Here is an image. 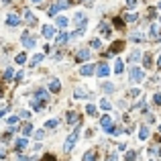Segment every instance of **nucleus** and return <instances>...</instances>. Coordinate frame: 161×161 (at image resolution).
Segmentation results:
<instances>
[{
    "instance_id": "obj_27",
    "label": "nucleus",
    "mask_w": 161,
    "mask_h": 161,
    "mask_svg": "<svg viewBox=\"0 0 161 161\" xmlns=\"http://www.w3.org/2000/svg\"><path fill=\"white\" fill-rule=\"evenodd\" d=\"M14 61H16V63H19V65H23L24 61H27V55H24V53H19V55H16V57H14Z\"/></svg>"
},
{
    "instance_id": "obj_19",
    "label": "nucleus",
    "mask_w": 161,
    "mask_h": 161,
    "mask_svg": "<svg viewBox=\"0 0 161 161\" xmlns=\"http://www.w3.org/2000/svg\"><path fill=\"white\" fill-rule=\"evenodd\" d=\"M139 139H141V141L149 139V128H147V127H141V133H139Z\"/></svg>"
},
{
    "instance_id": "obj_14",
    "label": "nucleus",
    "mask_w": 161,
    "mask_h": 161,
    "mask_svg": "<svg viewBox=\"0 0 161 161\" xmlns=\"http://www.w3.org/2000/svg\"><path fill=\"white\" fill-rule=\"evenodd\" d=\"M84 161H98V153H96V151H88V153L84 155Z\"/></svg>"
},
{
    "instance_id": "obj_44",
    "label": "nucleus",
    "mask_w": 161,
    "mask_h": 161,
    "mask_svg": "<svg viewBox=\"0 0 161 161\" xmlns=\"http://www.w3.org/2000/svg\"><path fill=\"white\" fill-rule=\"evenodd\" d=\"M153 98H155V104H161V94H155Z\"/></svg>"
},
{
    "instance_id": "obj_47",
    "label": "nucleus",
    "mask_w": 161,
    "mask_h": 161,
    "mask_svg": "<svg viewBox=\"0 0 161 161\" xmlns=\"http://www.w3.org/2000/svg\"><path fill=\"white\" fill-rule=\"evenodd\" d=\"M33 2H41V0H33Z\"/></svg>"
},
{
    "instance_id": "obj_7",
    "label": "nucleus",
    "mask_w": 161,
    "mask_h": 161,
    "mask_svg": "<svg viewBox=\"0 0 161 161\" xmlns=\"http://www.w3.org/2000/svg\"><path fill=\"white\" fill-rule=\"evenodd\" d=\"M6 24H8V27H16V24H21V16H19V14H8Z\"/></svg>"
},
{
    "instance_id": "obj_1",
    "label": "nucleus",
    "mask_w": 161,
    "mask_h": 161,
    "mask_svg": "<svg viewBox=\"0 0 161 161\" xmlns=\"http://www.w3.org/2000/svg\"><path fill=\"white\" fill-rule=\"evenodd\" d=\"M47 100H49V94H47L45 90H39V92L35 94V98H31V108H33V110H41V108L45 106Z\"/></svg>"
},
{
    "instance_id": "obj_20",
    "label": "nucleus",
    "mask_w": 161,
    "mask_h": 161,
    "mask_svg": "<svg viewBox=\"0 0 161 161\" xmlns=\"http://www.w3.org/2000/svg\"><path fill=\"white\" fill-rule=\"evenodd\" d=\"M78 118H80V116H78V112H68V122H69V125L78 122Z\"/></svg>"
},
{
    "instance_id": "obj_45",
    "label": "nucleus",
    "mask_w": 161,
    "mask_h": 161,
    "mask_svg": "<svg viewBox=\"0 0 161 161\" xmlns=\"http://www.w3.org/2000/svg\"><path fill=\"white\" fill-rule=\"evenodd\" d=\"M108 161H116V153H110L108 155Z\"/></svg>"
},
{
    "instance_id": "obj_8",
    "label": "nucleus",
    "mask_w": 161,
    "mask_h": 161,
    "mask_svg": "<svg viewBox=\"0 0 161 161\" xmlns=\"http://www.w3.org/2000/svg\"><path fill=\"white\" fill-rule=\"evenodd\" d=\"M53 35H55V29L51 24H43V37L45 39H53Z\"/></svg>"
},
{
    "instance_id": "obj_10",
    "label": "nucleus",
    "mask_w": 161,
    "mask_h": 161,
    "mask_svg": "<svg viewBox=\"0 0 161 161\" xmlns=\"http://www.w3.org/2000/svg\"><path fill=\"white\" fill-rule=\"evenodd\" d=\"M23 45L27 47V49H33V47H35V39L31 37V35L24 33V35H23Z\"/></svg>"
},
{
    "instance_id": "obj_24",
    "label": "nucleus",
    "mask_w": 161,
    "mask_h": 161,
    "mask_svg": "<svg viewBox=\"0 0 161 161\" xmlns=\"http://www.w3.org/2000/svg\"><path fill=\"white\" fill-rule=\"evenodd\" d=\"M100 33H102V37H110V27L108 24H100Z\"/></svg>"
},
{
    "instance_id": "obj_6",
    "label": "nucleus",
    "mask_w": 161,
    "mask_h": 161,
    "mask_svg": "<svg viewBox=\"0 0 161 161\" xmlns=\"http://www.w3.org/2000/svg\"><path fill=\"white\" fill-rule=\"evenodd\" d=\"M128 78H131L133 82H139V80H143V78H145V71H143L141 68H133L131 71H128Z\"/></svg>"
},
{
    "instance_id": "obj_34",
    "label": "nucleus",
    "mask_w": 161,
    "mask_h": 161,
    "mask_svg": "<svg viewBox=\"0 0 161 161\" xmlns=\"http://www.w3.org/2000/svg\"><path fill=\"white\" fill-rule=\"evenodd\" d=\"M12 76H14V69L12 68H8L6 71H4V78H6V80H12Z\"/></svg>"
},
{
    "instance_id": "obj_3",
    "label": "nucleus",
    "mask_w": 161,
    "mask_h": 161,
    "mask_svg": "<svg viewBox=\"0 0 161 161\" xmlns=\"http://www.w3.org/2000/svg\"><path fill=\"white\" fill-rule=\"evenodd\" d=\"M100 125L106 133H110V135H116V128H114V122H112V116H102V120H100Z\"/></svg>"
},
{
    "instance_id": "obj_42",
    "label": "nucleus",
    "mask_w": 161,
    "mask_h": 161,
    "mask_svg": "<svg viewBox=\"0 0 161 161\" xmlns=\"http://www.w3.org/2000/svg\"><path fill=\"white\" fill-rule=\"evenodd\" d=\"M6 110H8V106H2V108H0V118L6 114Z\"/></svg>"
},
{
    "instance_id": "obj_40",
    "label": "nucleus",
    "mask_w": 161,
    "mask_h": 161,
    "mask_svg": "<svg viewBox=\"0 0 161 161\" xmlns=\"http://www.w3.org/2000/svg\"><path fill=\"white\" fill-rule=\"evenodd\" d=\"M151 37H157V24L151 27Z\"/></svg>"
},
{
    "instance_id": "obj_23",
    "label": "nucleus",
    "mask_w": 161,
    "mask_h": 161,
    "mask_svg": "<svg viewBox=\"0 0 161 161\" xmlns=\"http://www.w3.org/2000/svg\"><path fill=\"white\" fill-rule=\"evenodd\" d=\"M41 61H43V53H37V55L31 57V65H37V63H41Z\"/></svg>"
},
{
    "instance_id": "obj_28",
    "label": "nucleus",
    "mask_w": 161,
    "mask_h": 161,
    "mask_svg": "<svg viewBox=\"0 0 161 161\" xmlns=\"http://www.w3.org/2000/svg\"><path fill=\"white\" fill-rule=\"evenodd\" d=\"M139 57H141V51H133V53H131V57H128V63H133V61H137Z\"/></svg>"
},
{
    "instance_id": "obj_22",
    "label": "nucleus",
    "mask_w": 161,
    "mask_h": 161,
    "mask_svg": "<svg viewBox=\"0 0 161 161\" xmlns=\"http://www.w3.org/2000/svg\"><path fill=\"white\" fill-rule=\"evenodd\" d=\"M68 39H69V35H68V33L57 35V45H63V43H68Z\"/></svg>"
},
{
    "instance_id": "obj_33",
    "label": "nucleus",
    "mask_w": 161,
    "mask_h": 161,
    "mask_svg": "<svg viewBox=\"0 0 161 161\" xmlns=\"http://www.w3.org/2000/svg\"><path fill=\"white\" fill-rule=\"evenodd\" d=\"M33 135H35L37 141H43V137H45V133H43V131H33Z\"/></svg>"
},
{
    "instance_id": "obj_11",
    "label": "nucleus",
    "mask_w": 161,
    "mask_h": 161,
    "mask_svg": "<svg viewBox=\"0 0 161 161\" xmlns=\"http://www.w3.org/2000/svg\"><path fill=\"white\" fill-rule=\"evenodd\" d=\"M94 68H96V65H92V63L82 65V68H80V73H82V76H92V73H94Z\"/></svg>"
},
{
    "instance_id": "obj_15",
    "label": "nucleus",
    "mask_w": 161,
    "mask_h": 161,
    "mask_svg": "<svg viewBox=\"0 0 161 161\" xmlns=\"http://www.w3.org/2000/svg\"><path fill=\"white\" fill-rule=\"evenodd\" d=\"M14 147H16L19 151L27 149V139H16V141H14Z\"/></svg>"
},
{
    "instance_id": "obj_26",
    "label": "nucleus",
    "mask_w": 161,
    "mask_h": 161,
    "mask_svg": "<svg viewBox=\"0 0 161 161\" xmlns=\"http://www.w3.org/2000/svg\"><path fill=\"white\" fill-rule=\"evenodd\" d=\"M100 108H104V110H110V108H112L110 100H106V98H104V100H100Z\"/></svg>"
},
{
    "instance_id": "obj_16",
    "label": "nucleus",
    "mask_w": 161,
    "mask_h": 161,
    "mask_svg": "<svg viewBox=\"0 0 161 161\" xmlns=\"http://www.w3.org/2000/svg\"><path fill=\"white\" fill-rule=\"evenodd\" d=\"M24 19H27V23H29V24H35V23H37V16H35L31 10L24 12Z\"/></svg>"
},
{
    "instance_id": "obj_36",
    "label": "nucleus",
    "mask_w": 161,
    "mask_h": 161,
    "mask_svg": "<svg viewBox=\"0 0 161 161\" xmlns=\"http://www.w3.org/2000/svg\"><path fill=\"white\" fill-rule=\"evenodd\" d=\"M143 63H145V68H149L151 65V55H145V57H143Z\"/></svg>"
},
{
    "instance_id": "obj_12",
    "label": "nucleus",
    "mask_w": 161,
    "mask_h": 161,
    "mask_svg": "<svg viewBox=\"0 0 161 161\" xmlns=\"http://www.w3.org/2000/svg\"><path fill=\"white\" fill-rule=\"evenodd\" d=\"M73 21H76V24H78V27H84V24H86V14H84V12H76V16H73Z\"/></svg>"
},
{
    "instance_id": "obj_9",
    "label": "nucleus",
    "mask_w": 161,
    "mask_h": 161,
    "mask_svg": "<svg viewBox=\"0 0 161 161\" xmlns=\"http://www.w3.org/2000/svg\"><path fill=\"white\" fill-rule=\"evenodd\" d=\"M76 59H78V61H88V59H90V49H80L78 55H76Z\"/></svg>"
},
{
    "instance_id": "obj_37",
    "label": "nucleus",
    "mask_w": 161,
    "mask_h": 161,
    "mask_svg": "<svg viewBox=\"0 0 161 161\" xmlns=\"http://www.w3.org/2000/svg\"><path fill=\"white\" fill-rule=\"evenodd\" d=\"M125 161H135V153H133V151L127 153V155H125Z\"/></svg>"
},
{
    "instance_id": "obj_31",
    "label": "nucleus",
    "mask_w": 161,
    "mask_h": 161,
    "mask_svg": "<svg viewBox=\"0 0 161 161\" xmlns=\"http://www.w3.org/2000/svg\"><path fill=\"white\" fill-rule=\"evenodd\" d=\"M55 127H57V120H55V118H51V120L45 122V128H55Z\"/></svg>"
},
{
    "instance_id": "obj_30",
    "label": "nucleus",
    "mask_w": 161,
    "mask_h": 161,
    "mask_svg": "<svg viewBox=\"0 0 161 161\" xmlns=\"http://www.w3.org/2000/svg\"><path fill=\"white\" fill-rule=\"evenodd\" d=\"M86 112L92 114V116H96V106H94V104H88V106H86Z\"/></svg>"
},
{
    "instance_id": "obj_46",
    "label": "nucleus",
    "mask_w": 161,
    "mask_h": 161,
    "mask_svg": "<svg viewBox=\"0 0 161 161\" xmlns=\"http://www.w3.org/2000/svg\"><path fill=\"white\" fill-rule=\"evenodd\" d=\"M157 68L161 69V55H159V59H157Z\"/></svg>"
},
{
    "instance_id": "obj_21",
    "label": "nucleus",
    "mask_w": 161,
    "mask_h": 161,
    "mask_svg": "<svg viewBox=\"0 0 161 161\" xmlns=\"http://www.w3.org/2000/svg\"><path fill=\"white\" fill-rule=\"evenodd\" d=\"M33 131H35L33 125H24V127H23V135H24V137H31V135H33Z\"/></svg>"
},
{
    "instance_id": "obj_32",
    "label": "nucleus",
    "mask_w": 161,
    "mask_h": 161,
    "mask_svg": "<svg viewBox=\"0 0 161 161\" xmlns=\"http://www.w3.org/2000/svg\"><path fill=\"white\" fill-rule=\"evenodd\" d=\"M139 94H141V90L139 88H133V90H128V98H137Z\"/></svg>"
},
{
    "instance_id": "obj_43",
    "label": "nucleus",
    "mask_w": 161,
    "mask_h": 161,
    "mask_svg": "<svg viewBox=\"0 0 161 161\" xmlns=\"http://www.w3.org/2000/svg\"><path fill=\"white\" fill-rule=\"evenodd\" d=\"M135 4H137V0H127V6H128V8H133Z\"/></svg>"
},
{
    "instance_id": "obj_18",
    "label": "nucleus",
    "mask_w": 161,
    "mask_h": 161,
    "mask_svg": "<svg viewBox=\"0 0 161 161\" xmlns=\"http://www.w3.org/2000/svg\"><path fill=\"white\" fill-rule=\"evenodd\" d=\"M73 96H76V98L80 100V98H86V96H88V92H86L84 88H76V92H73Z\"/></svg>"
},
{
    "instance_id": "obj_35",
    "label": "nucleus",
    "mask_w": 161,
    "mask_h": 161,
    "mask_svg": "<svg viewBox=\"0 0 161 161\" xmlns=\"http://www.w3.org/2000/svg\"><path fill=\"white\" fill-rule=\"evenodd\" d=\"M92 47H94V49H100V47H102V41H100V39H94V41H92Z\"/></svg>"
},
{
    "instance_id": "obj_39",
    "label": "nucleus",
    "mask_w": 161,
    "mask_h": 161,
    "mask_svg": "<svg viewBox=\"0 0 161 161\" xmlns=\"http://www.w3.org/2000/svg\"><path fill=\"white\" fill-rule=\"evenodd\" d=\"M104 90H106V92H112L114 86H112V84H104Z\"/></svg>"
},
{
    "instance_id": "obj_25",
    "label": "nucleus",
    "mask_w": 161,
    "mask_h": 161,
    "mask_svg": "<svg viewBox=\"0 0 161 161\" xmlns=\"http://www.w3.org/2000/svg\"><path fill=\"white\" fill-rule=\"evenodd\" d=\"M57 24H59V27H61V29H65V27H68V24H69V21H68V19H65V16H57Z\"/></svg>"
},
{
    "instance_id": "obj_4",
    "label": "nucleus",
    "mask_w": 161,
    "mask_h": 161,
    "mask_svg": "<svg viewBox=\"0 0 161 161\" xmlns=\"http://www.w3.org/2000/svg\"><path fill=\"white\" fill-rule=\"evenodd\" d=\"M94 73H96L98 78H106V76L110 73V68H108L106 63H96V68H94Z\"/></svg>"
},
{
    "instance_id": "obj_13",
    "label": "nucleus",
    "mask_w": 161,
    "mask_h": 161,
    "mask_svg": "<svg viewBox=\"0 0 161 161\" xmlns=\"http://www.w3.org/2000/svg\"><path fill=\"white\" fill-rule=\"evenodd\" d=\"M59 90H61L59 80H51V82H49V92H59Z\"/></svg>"
},
{
    "instance_id": "obj_41",
    "label": "nucleus",
    "mask_w": 161,
    "mask_h": 161,
    "mask_svg": "<svg viewBox=\"0 0 161 161\" xmlns=\"http://www.w3.org/2000/svg\"><path fill=\"white\" fill-rule=\"evenodd\" d=\"M29 116H31L29 110H23V112H21V118H29Z\"/></svg>"
},
{
    "instance_id": "obj_17",
    "label": "nucleus",
    "mask_w": 161,
    "mask_h": 161,
    "mask_svg": "<svg viewBox=\"0 0 161 161\" xmlns=\"http://www.w3.org/2000/svg\"><path fill=\"white\" fill-rule=\"evenodd\" d=\"M122 69H125V63L120 59H116L114 61V73H122Z\"/></svg>"
},
{
    "instance_id": "obj_2",
    "label": "nucleus",
    "mask_w": 161,
    "mask_h": 161,
    "mask_svg": "<svg viewBox=\"0 0 161 161\" xmlns=\"http://www.w3.org/2000/svg\"><path fill=\"white\" fill-rule=\"evenodd\" d=\"M78 139H80V127H76V128H73V133H71V135L65 139V143H63V149H65V151H71Z\"/></svg>"
},
{
    "instance_id": "obj_5",
    "label": "nucleus",
    "mask_w": 161,
    "mask_h": 161,
    "mask_svg": "<svg viewBox=\"0 0 161 161\" xmlns=\"http://www.w3.org/2000/svg\"><path fill=\"white\" fill-rule=\"evenodd\" d=\"M68 6H69L68 0H61V2H57V4H53V6L49 8V16H55L59 10H63V8H68Z\"/></svg>"
},
{
    "instance_id": "obj_29",
    "label": "nucleus",
    "mask_w": 161,
    "mask_h": 161,
    "mask_svg": "<svg viewBox=\"0 0 161 161\" xmlns=\"http://www.w3.org/2000/svg\"><path fill=\"white\" fill-rule=\"evenodd\" d=\"M125 21H127V23H135V21H137V14H135V12H131V14H125Z\"/></svg>"
},
{
    "instance_id": "obj_38",
    "label": "nucleus",
    "mask_w": 161,
    "mask_h": 161,
    "mask_svg": "<svg viewBox=\"0 0 161 161\" xmlns=\"http://www.w3.org/2000/svg\"><path fill=\"white\" fill-rule=\"evenodd\" d=\"M16 122H19V116H10V118H8V125H16Z\"/></svg>"
},
{
    "instance_id": "obj_48",
    "label": "nucleus",
    "mask_w": 161,
    "mask_h": 161,
    "mask_svg": "<svg viewBox=\"0 0 161 161\" xmlns=\"http://www.w3.org/2000/svg\"><path fill=\"white\" fill-rule=\"evenodd\" d=\"M0 96H2V92H0Z\"/></svg>"
}]
</instances>
